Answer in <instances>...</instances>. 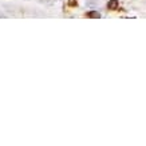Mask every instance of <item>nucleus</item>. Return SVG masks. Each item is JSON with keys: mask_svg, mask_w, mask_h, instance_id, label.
I'll use <instances>...</instances> for the list:
<instances>
[{"mask_svg": "<svg viewBox=\"0 0 146 146\" xmlns=\"http://www.w3.org/2000/svg\"><path fill=\"white\" fill-rule=\"evenodd\" d=\"M118 4H119L118 0H110V1L107 3V8L111 9V11H113V9H117L118 8Z\"/></svg>", "mask_w": 146, "mask_h": 146, "instance_id": "obj_1", "label": "nucleus"}, {"mask_svg": "<svg viewBox=\"0 0 146 146\" xmlns=\"http://www.w3.org/2000/svg\"><path fill=\"white\" fill-rule=\"evenodd\" d=\"M89 16H90V18H99V13H98V12H90Z\"/></svg>", "mask_w": 146, "mask_h": 146, "instance_id": "obj_2", "label": "nucleus"}]
</instances>
